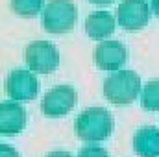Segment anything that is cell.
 Segmentation results:
<instances>
[{
	"mask_svg": "<svg viewBox=\"0 0 159 157\" xmlns=\"http://www.w3.org/2000/svg\"><path fill=\"white\" fill-rule=\"evenodd\" d=\"M113 126H115L113 115L102 105H93V107L83 109L74 120L76 135L87 142L106 141L111 135Z\"/></svg>",
	"mask_w": 159,
	"mask_h": 157,
	"instance_id": "1",
	"label": "cell"
},
{
	"mask_svg": "<svg viewBox=\"0 0 159 157\" xmlns=\"http://www.w3.org/2000/svg\"><path fill=\"white\" fill-rule=\"evenodd\" d=\"M141 92V78L135 70H117L104 79V96L113 104H131Z\"/></svg>",
	"mask_w": 159,
	"mask_h": 157,
	"instance_id": "2",
	"label": "cell"
},
{
	"mask_svg": "<svg viewBox=\"0 0 159 157\" xmlns=\"http://www.w3.org/2000/svg\"><path fill=\"white\" fill-rule=\"evenodd\" d=\"M78 9L72 0H50L43 9V26L50 34L70 32L76 24Z\"/></svg>",
	"mask_w": 159,
	"mask_h": 157,
	"instance_id": "3",
	"label": "cell"
},
{
	"mask_svg": "<svg viewBox=\"0 0 159 157\" xmlns=\"http://www.w3.org/2000/svg\"><path fill=\"white\" fill-rule=\"evenodd\" d=\"M24 57L30 70L39 74H48L56 70L59 65V52L56 44L48 41H32L24 50Z\"/></svg>",
	"mask_w": 159,
	"mask_h": 157,
	"instance_id": "4",
	"label": "cell"
},
{
	"mask_svg": "<svg viewBox=\"0 0 159 157\" xmlns=\"http://www.w3.org/2000/svg\"><path fill=\"white\" fill-rule=\"evenodd\" d=\"M39 79L35 72L26 69H13L6 78V92L11 100L17 102H30L39 92Z\"/></svg>",
	"mask_w": 159,
	"mask_h": 157,
	"instance_id": "5",
	"label": "cell"
},
{
	"mask_svg": "<svg viewBox=\"0 0 159 157\" xmlns=\"http://www.w3.org/2000/svg\"><path fill=\"white\" fill-rule=\"evenodd\" d=\"M78 94L70 85H56L48 89L41 100V109L46 117H63L76 105Z\"/></svg>",
	"mask_w": 159,
	"mask_h": 157,
	"instance_id": "6",
	"label": "cell"
},
{
	"mask_svg": "<svg viewBox=\"0 0 159 157\" xmlns=\"http://www.w3.org/2000/svg\"><path fill=\"white\" fill-rule=\"evenodd\" d=\"M150 20V6L146 0H120L117 6V22L124 30H141Z\"/></svg>",
	"mask_w": 159,
	"mask_h": 157,
	"instance_id": "7",
	"label": "cell"
},
{
	"mask_svg": "<svg viewBox=\"0 0 159 157\" xmlns=\"http://www.w3.org/2000/svg\"><path fill=\"white\" fill-rule=\"evenodd\" d=\"M128 59V50L120 41H100L93 48V61L102 70H119Z\"/></svg>",
	"mask_w": 159,
	"mask_h": 157,
	"instance_id": "8",
	"label": "cell"
},
{
	"mask_svg": "<svg viewBox=\"0 0 159 157\" xmlns=\"http://www.w3.org/2000/svg\"><path fill=\"white\" fill-rule=\"evenodd\" d=\"M26 126V109L19 102L0 104V131L4 135H15Z\"/></svg>",
	"mask_w": 159,
	"mask_h": 157,
	"instance_id": "9",
	"label": "cell"
},
{
	"mask_svg": "<svg viewBox=\"0 0 159 157\" xmlns=\"http://www.w3.org/2000/svg\"><path fill=\"white\" fill-rule=\"evenodd\" d=\"M133 150L139 157H159V128L141 126L133 133Z\"/></svg>",
	"mask_w": 159,
	"mask_h": 157,
	"instance_id": "10",
	"label": "cell"
},
{
	"mask_svg": "<svg viewBox=\"0 0 159 157\" xmlns=\"http://www.w3.org/2000/svg\"><path fill=\"white\" fill-rule=\"evenodd\" d=\"M117 20L109 11H93L85 19V32L91 39H106L115 32Z\"/></svg>",
	"mask_w": 159,
	"mask_h": 157,
	"instance_id": "11",
	"label": "cell"
},
{
	"mask_svg": "<svg viewBox=\"0 0 159 157\" xmlns=\"http://www.w3.org/2000/svg\"><path fill=\"white\" fill-rule=\"evenodd\" d=\"M141 104L144 109L148 111H156L159 109V78L150 79L143 85L141 91Z\"/></svg>",
	"mask_w": 159,
	"mask_h": 157,
	"instance_id": "12",
	"label": "cell"
},
{
	"mask_svg": "<svg viewBox=\"0 0 159 157\" xmlns=\"http://www.w3.org/2000/svg\"><path fill=\"white\" fill-rule=\"evenodd\" d=\"M43 7V0H11V9L17 15L32 17Z\"/></svg>",
	"mask_w": 159,
	"mask_h": 157,
	"instance_id": "13",
	"label": "cell"
},
{
	"mask_svg": "<svg viewBox=\"0 0 159 157\" xmlns=\"http://www.w3.org/2000/svg\"><path fill=\"white\" fill-rule=\"evenodd\" d=\"M78 157H109V154H107V150L102 148V146L87 144V146H81V148H80Z\"/></svg>",
	"mask_w": 159,
	"mask_h": 157,
	"instance_id": "14",
	"label": "cell"
},
{
	"mask_svg": "<svg viewBox=\"0 0 159 157\" xmlns=\"http://www.w3.org/2000/svg\"><path fill=\"white\" fill-rule=\"evenodd\" d=\"M0 157H20L19 152L13 148V146H7V144H0Z\"/></svg>",
	"mask_w": 159,
	"mask_h": 157,
	"instance_id": "15",
	"label": "cell"
},
{
	"mask_svg": "<svg viewBox=\"0 0 159 157\" xmlns=\"http://www.w3.org/2000/svg\"><path fill=\"white\" fill-rule=\"evenodd\" d=\"M44 157H72V154L65 150H54V152H48Z\"/></svg>",
	"mask_w": 159,
	"mask_h": 157,
	"instance_id": "16",
	"label": "cell"
},
{
	"mask_svg": "<svg viewBox=\"0 0 159 157\" xmlns=\"http://www.w3.org/2000/svg\"><path fill=\"white\" fill-rule=\"evenodd\" d=\"M152 9L156 11V15L159 17V0H152Z\"/></svg>",
	"mask_w": 159,
	"mask_h": 157,
	"instance_id": "17",
	"label": "cell"
},
{
	"mask_svg": "<svg viewBox=\"0 0 159 157\" xmlns=\"http://www.w3.org/2000/svg\"><path fill=\"white\" fill-rule=\"evenodd\" d=\"M89 2H93V4H102V6H106V4H111L113 0H89Z\"/></svg>",
	"mask_w": 159,
	"mask_h": 157,
	"instance_id": "18",
	"label": "cell"
}]
</instances>
